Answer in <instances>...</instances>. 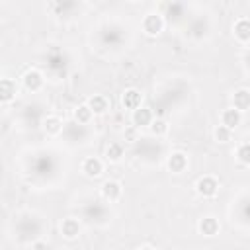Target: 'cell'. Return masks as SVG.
<instances>
[{"label":"cell","mask_w":250,"mask_h":250,"mask_svg":"<svg viewBox=\"0 0 250 250\" xmlns=\"http://www.w3.org/2000/svg\"><path fill=\"white\" fill-rule=\"evenodd\" d=\"M43 229H45V225L37 215H23V217H20V221L16 225V232H18L16 236L20 242H31L33 244L39 240Z\"/></svg>","instance_id":"1"},{"label":"cell","mask_w":250,"mask_h":250,"mask_svg":"<svg viewBox=\"0 0 250 250\" xmlns=\"http://www.w3.org/2000/svg\"><path fill=\"white\" fill-rule=\"evenodd\" d=\"M84 219L90 223V225H98V227H102V225H105L107 221H111L109 217H111V213H109V209H107V205L104 203V201H100V199H92V201H88L86 205H84Z\"/></svg>","instance_id":"2"},{"label":"cell","mask_w":250,"mask_h":250,"mask_svg":"<svg viewBox=\"0 0 250 250\" xmlns=\"http://www.w3.org/2000/svg\"><path fill=\"white\" fill-rule=\"evenodd\" d=\"M45 64H47V68H49L51 74L64 76L66 70H68L70 61H68V57H66L62 51H51V53L47 55V62H45Z\"/></svg>","instance_id":"3"},{"label":"cell","mask_w":250,"mask_h":250,"mask_svg":"<svg viewBox=\"0 0 250 250\" xmlns=\"http://www.w3.org/2000/svg\"><path fill=\"white\" fill-rule=\"evenodd\" d=\"M160 14L166 21L170 23H178L186 18V4H180V2H166V4H160Z\"/></svg>","instance_id":"4"},{"label":"cell","mask_w":250,"mask_h":250,"mask_svg":"<svg viewBox=\"0 0 250 250\" xmlns=\"http://www.w3.org/2000/svg\"><path fill=\"white\" fill-rule=\"evenodd\" d=\"M135 150H137V154H139V158L143 156V158H146V156H150V158H158V154L162 152V145L158 143V141H152V139H137V145H135Z\"/></svg>","instance_id":"5"},{"label":"cell","mask_w":250,"mask_h":250,"mask_svg":"<svg viewBox=\"0 0 250 250\" xmlns=\"http://www.w3.org/2000/svg\"><path fill=\"white\" fill-rule=\"evenodd\" d=\"M164 27V18L160 12H150L143 18V31L146 35H158Z\"/></svg>","instance_id":"6"},{"label":"cell","mask_w":250,"mask_h":250,"mask_svg":"<svg viewBox=\"0 0 250 250\" xmlns=\"http://www.w3.org/2000/svg\"><path fill=\"white\" fill-rule=\"evenodd\" d=\"M195 189H197V193H199L201 197H213V195H217V191H219V182H217L213 176H203V178L197 180Z\"/></svg>","instance_id":"7"},{"label":"cell","mask_w":250,"mask_h":250,"mask_svg":"<svg viewBox=\"0 0 250 250\" xmlns=\"http://www.w3.org/2000/svg\"><path fill=\"white\" fill-rule=\"evenodd\" d=\"M121 193H123V188H121L119 182H115V180H105V182L102 184V197H104L107 203L117 201V199L121 197Z\"/></svg>","instance_id":"8"},{"label":"cell","mask_w":250,"mask_h":250,"mask_svg":"<svg viewBox=\"0 0 250 250\" xmlns=\"http://www.w3.org/2000/svg\"><path fill=\"white\" fill-rule=\"evenodd\" d=\"M43 84H45V78H43V74H41L39 70L31 68V70H27V72L23 74V86H25V90H29V92H39V90L43 88Z\"/></svg>","instance_id":"9"},{"label":"cell","mask_w":250,"mask_h":250,"mask_svg":"<svg viewBox=\"0 0 250 250\" xmlns=\"http://www.w3.org/2000/svg\"><path fill=\"white\" fill-rule=\"evenodd\" d=\"M141 102H143V94H141L137 88H129V90H125L123 96H121L123 107H125V109H131V111L139 109V107H141Z\"/></svg>","instance_id":"10"},{"label":"cell","mask_w":250,"mask_h":250,"mask_svg":"<svg viewBox=\"0 0 250 250\" xmlns=\"http://www.w3.org/2000/svg\"><path fill=\"white\" fill-rule=\"evenodd\" d=\"M219 221L215 219V217H211V215H207V217H203V219H199V223H197V230L203 234V236H215L217 232H219Z\"/></svg>","instance_id":"11"},{"label":"cell","mask_w":250,"mask_h":250,"mask_svg":"<svg viewBox=\"0 0 250 250\" xmlns=\"http://www.w3.org/2000/svg\"><path fill=\"white\" fill-rule=\"evenodd\" d=\"M61 232H62V236L68 238V240L76 238V236L80 234V221L74 219V217L62 219V223H61Z\"/></svg>","instance_id":"12"},{"label":"cell","mask_w":250,"mask_h":250,"mask_svg":"<svg viewBox=\"0 0 250 250\" xmlns=\"http://www.w3.org/2000/svg\"><path fill=\"white\" fill-rule=\"evenodd\" d=\"M166 166H168L170 172L180 174V172H184V170L188 168V156H186L184 152H172V154L168 156Z\"/></svg>","instance_id":"13"},{"label":"cell","mask_w":250,"mask_h":250,"mask_svg":"<svg viewBox=\"0 0 250 250\" xmlns=\"http://www.w3.org/2000/svg\"><path fill=\"white\" fill-rule=\"evenodd\" d=\"M82 172L86 176H90V178H96V176H100L104 172V164H102V160L98 156H88L82 162Z\"/></svg>","instance_id":"14"},{"label":"cell","mask_w":250,"mask_h":250,"mask_svg":"<svg viewBox=\"0 0 250 250\" xmlns=\"http://www.w3.org/2000/svg\"><path fill=\"white\" fill-rule=\"evenodd\" d=\"M232 107L238 109L240 113L242 111H248L250 109V90H246V88L236 90L234 96H232Z\"/></svg>","instance_id":"15"},{"label":"cell","mask_w":250,"mask_h":250,"mask_svg":"<svg viewBox=\"0 0 250 250\" xmlns=\"http://www.w3.org/2000/svg\"><path fill=\"white\" fill-rule=\"evenodd\" d=\"M131 119H133V125H135V127H150V123L154 121V119H152V111H150L148 107H139V109H135L133 115H131Z\"/></svg>","instance_id":"16"},{"label":"cell","mask_w":250,"mask_h":250,"mask_svg":"<svg viewBox=\"0 0 250 250\" xmlns=\"http://www.w3.org/2000/svg\"><path fill=\"white\" fill-rule=\"evenodd\" d=\"M221 121H223V125H225L227 129L232 131V129H236V127L240 125V121H242V113H240L238 109H234V107H229V109L223 111Z\"/></svg>","instance_id":"17"},{"label":"cell","mask_w":250,"mask_h":250,"mask_svg":"<svg viewBox=\"0 0 250 250\" xmlns=\"http://www.w3.org/2000/svg\"><path fill=\"white\" fill-rule=\"evenodd\" d=\"M232 31H234V37H236L240 43H248V41H250V20H246V18L236 20Z\"/></svg>","instance_id":"18"},{"label":"cell","mask_w":250,"mask_h":250,"mask_svg":"<svg viewBox=\"0 0 250 250\" xmlns=\"http://www.w3.org/2000/svg\"><path fill=\"white\" fill-rule=\"evenodd\" d=\"M16 92H18L16 82L12 78H2V82H0V100H2V104H8L16 96Z\"/></svg>","instance_id":"19"},{"label":"cell","mask_w":250,"mask_h":250,"mask_svg":"<svg viewBox=\"0 0 250 250\" xmlns=\"http://www.w3.org/2000/svg\"><path fill=\"white\" fill-rule=\"evenodd\" d=\"M88 107L92 109V113L94 115H102V113H105L107 111V107H109V104H107V100L104 98V96H92L90 100H88Z\"/></svg>","instance_id":"20"},{"label":"cell","mask_w":250,"mask_h":250,"mask_svg":"<svg viewBox=\"0 0 250 250\" xmlns=\"http://www.w3.org/2000/svg\"><path fill=\"white\" fill-rule=\"evenodd\" d=\"M43 127H45L47 135H61L62 129H64L62 121H61L57 115H49V117H45V119H43Z\"/></svg>","instance_id":"21"},{"label":"cell","mask_w":250,"mask_h":250,"mask_svg":"<svg viewBox=\"0 0 250 250\" xmlns=\"http://www.w3.org/2000/svg\"><path fill=\"white\" fill-rule=\"evenodd\" d=\"M49 8H51L57 16H68V12L76 10L78 4H76V2H51Z\"/></svg>","instance_id":"22"},{"label":"cell","mask_w":250,"mask_h":250,"mask_svg":"<svg viewBox=\"0 0 250 250\" xmlns=\"http://www.w3.org/2000/svg\"><path fill=\"white\" fill-rule=\"evenodd\" d=\"M92 109L88 107V104H84V105H78L76 109H74V121H78V123H82V125H88L90 123V119H92Z\"/></svg>","instance_id":"23"},{"label":"cell","mask_w":250,"mask_h":250,"mask_svg":"<svg viewBox=\"0 0 250 250\" xmlns=\"http://www.w3.org/2000/svg\"><path fill=\"white\" fill-rule=\"evenodd\" d=\"M123 156V146L119 143H109L107 148H105V158L109 162H119Z\"/></svg>","instance_id":"24"},{"label":"cell","mask_w":250,"mask_h":250,"mask_svg":"<svg viewBox=\"0 0 250 250\" xmlns=\"http://www.w3.org/2000/svg\"><path fill=\"white\" fill-rule=\"evenodd\" d=\"M150 133H152V137H162V135H166L168 133V123L162 119V117H158V119H154L152 123H150Z\"/></svg>","instance_id":"25"},{"label":"cell","mask_w":250,"mask_h":250,"mask_svg":"<svg viewBox=\"0 0 250 250\" xmlns=\"http://www.w3.org/2000/svg\"><path fill=\"white\" fill-rule=\"evenodd\" d=\"M213 135H215V141H219V143H229V141H230L232 131H230V129H227L225 125H219V127H215Z\"/></svg>","instance_id":"26"},{"label":"cell","mask_w":250,"mask_h":250,"mask_svg":"<svg viewBox=\"0 0 250 250\" xmlns=\"http://www.w3.org/2000/svg\"><path fill=\"white\" fill-rule=\"evenodd\" d=\"M236 158H238L242 164H248V166H250V143H242V145L236 148Z\"/></svg>","instance_id":"27"},{"label":"cell","mask_w":250,"mask_h":250,"mask_svg":"<svg viewBox=\"0 0 250 250\" xmlns=\"http://www.w3.org/2000/svg\"><path fill=\"white\" fill-rule=\"evenodd\" d=\"M199 23H201V20H193V21H191V25H189V35H193V37H201V35L207 33V27H201Z\"/></svg>","instance_id":"28"},{"label":"cell","mask_w":250,"mask_h":250,"mask_svg":"<svg viewBox=\"0 0 250 250\" xmlns=\"http://www.w3.org/2000/svg\"><path fill=\"white\" fill-rule=\"evenodd\" d=\"M29 250H55V248L49 242H45V240H37V242H33L29 246Z\"/></svg>","instance_id":"29"},{"label":"cell","mask_w":250,"mask_h":250,"mask_svg":"<svg viewBox=\"0 0 250 250\" xmlns=\"http://www.w3.org/2000/svg\"><path fill=\"white\" fill-rule=\"evenodd\" d=\"M111 31H115V29L111 27ZM119 39H121V35H111V45H119ZM104 43H105V45L109 43V35L104 37Z\"/></svg>","instance_id":"30"},{"label":"cell","mask_w":250,"mask_h":250,"mask_svg":"<svg viewBox=\"0 0 250 250\" xmlns=\"http://www.w3.org/2000/svg\"><path fill=\"white\" fill-rule=\"evenodd\" d=\"M139 250H152L150 246H143V248H139Z\"/></svg>","instance_id":"31"},{"label":"cell","mask_w":250,"mask_h":250,"mask_svg":"<svg viewBox=\"0 0 250 250\" xmlns=\"http://www.w3.org/2000/svg\"><path fill=\"white\" fill-rule=\"evenodd\" d=\"M248 66H250V55H248Z\"/></svg>","instance_id":"32"}]
</instances>
